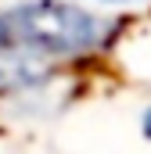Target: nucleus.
Here are the masks:
<instances>
[{
  "label": "nucleus",
  "mask_w": 151,
  "mask_h": 154,
  "mask_svg": "<svg viewBox=\"0 0 151 154\" xmlns=\"http://www.w3.org/2000/svg\"><path fill=\"white\" fill-rule=\"evenodd\" d=\"M115 22H104L76 4L33 0L0 14V57L43 65L50 57H79L104 47Z\"/></svg>",
  "instance_id": "f257e3e1"
},
{
  "label": "nucleus",
  "mask_w": 151,
  "mask_h": 154,
  "mask_svg": "<svg viewBox=\"0 0 151 154\" xmlns=\"http://www.w3.org/2000/svg\"><path fill=\"white\" fill-rule=\"evenodd\" d=\"M144 136L151 140V108H148V115H144Z\"/></svg>",
  "instance_id": "f03ea898"
}]
</instances>
